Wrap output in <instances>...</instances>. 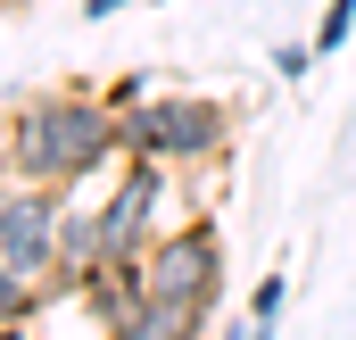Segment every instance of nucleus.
I'll use <instances>...</instances> for the list:
<instances>
[{
  "label": "nucleus",
  "mask_w": 356,
  "mask_h": 340,
  "mask_svg": "<svg viewBox=\"0 0 356 340\" xmlns=\"http://www.w3.org/2000/svg\"><path fill=\"white\" fill-rule=\"evenodd\" d=\"M116 8H133V0H83V17H116Z\"/></svg>",
  "instance_id": "12"
},
{
  "label": "nucleus",
  "mask_w": 356,
  "mask_h": 340,
  "mask_svg": "<svg viewBox=\"0 0 356 340\" xmlns=\"http://www.w3.org/2000/svg\"><path fill=\"white\" fill-rule=\"evenodd\" d=\"M0 141H8V125H0ZM0 199H8V174H0Z\"/></svg>",
  "instance_id": "13"
},
{
  "label": "nucleus",
  "mask_w": 356,
  "mask_h": 340,
  "mask_svg": "<svg viewBox=\"0 0 356 340\" xmlns=\"http://www.w3.org/2000/svg\"><path fill=\"white\" fill-rule=\"evenodd\" d=\"M315 59H323L315 42H282V50H273V75H282V84H298V75H307Z\"/></svg>",
  "instance_id": "10"
},
{
  "label": "nucleus",
  "mask_w": 356,
  "mask_h": 340,
  "mask_svg": "<svg viewBox=\"0 0 356 340\" xmlns=\"http://www.w3.org/2000/svg\"><path fill=\"white\" fill-rule=\"evenodd\" d=\"M282 307H290V274H266V282L249 291V332H273Z\"/></svg>",
  "instance_id": "8"
},
{
  "label": "nucleus",
  "mask_w": 356,
  "mask_h": 340,
  "mask_svg": "<svg viewBox=\"0 0 356 340\" xmlns=\"http://www.w3.org/2000/svg\"><path fill=\"white\" fill-rule=\"evenodd\" d=\"M224 133H232L224 100H199V91H149V100L116 108V141H124V158H166V167H182V158H216Z\"/></svg>",
  "instance_id": "2"
},
{
  "label": "nucleus",
  "mask_w": 356,
  "mask_h": 340,
  "mask_svg": "<svg viewBox=\"0 0 356 340\" xmlns=\"http://www.w3.org/2000/svg\"><path fill=\"white\" fill-rule=\"evenodd\" d=\"M133 100H149V75H124V84L108 91V108H133Z\"/></svg>",
  "instance_id": "11"
},
{
  "label": "nucleus",
  "mask_w": 356,
  "mask_h": 340,
  "mask_svg": "<svg viewBox=\"0 0 356 340\" xmlns=\"http://www.w3.org/2000/svg\"><path fill=\"white\" fill-rule=\"evenodd\" d=\"M356 33V0H332V8H323V25H315V50H323V59H340V42H348Z\"/></svg>",
  "instance_id": "9"
},
{
  "label": "nucleus",
  "mask_w": 356,
  "mask_h": 340,
  "mask_svg": "<svg viewBox=\"0 0 356 340\" xmlns=\"http://www.w3.org/2000/svg\"><path fill=\"white\" fill-rule=\"evenodd\" d=\"M158 208H166V158H124L116 167V191L99 199V233H108V257H141L158 241Z\"/></svg>",
  "instance_id": "5"
},
{
  "label": "nucleus",
  "mask_w": 356,
  "mask_h": 340,
  "mask_svg": "<svg viewBox=\"0 0 356 340\" xmlns=\"http://www.w3.org/2000/svg\"><path fill=\"white\" fill-rule=\"evenodd\" d=\"M42 307H50V274H25V265H8V257H0V332L42 324Z\"/></svg>",
  "instance_id": "7"
},
{
  "label": "nucleus",
  "mask_w": 356,
  "mask_h": 340,
  "mask_svg": "<svg viewBox=\"0 0 356 340\" xmlns=\"http://www.w3.org/2000/svg\"><path fill=\"white\" fill-rule=\"evenodd\" d=\"M58 224H67V183H8L0 199V257L25 274L58 265Z\"/></svg>",
  "instance_id": "4"
},
{
  "label": "nucleus",
  "mask_w": 356,
  "mask_h": 340,
  "mask_svg": "<svg viewBox=\"0 0 356 340\" xmlns=\"http://www.w3.org/2000/svg\"><path fill=\"white\" fill-rule=\"evenodd\" d=\"M8 8H17V0H8Z\"/></svg>",
  "instance_id": "14"
},
{
  "label": "nucleus",
  "mask_w": 356,
  "mask_h": 340,
  "mask_svg": "<svg viewBox=\"0 0 356 340\" xmlns=\"http://www.w3.org/2000/svg\"><path fill=\"white\" fill-rule=\"evenodd\" d=\"M207 316L216 307H199V299H141L133 307V340H191V332H207Z\"/></svg>",
  "instance_id": "6"
},
{
  "label": "nucleus",
  "mask_w": 356,
  "mask_h": 340,
  "mask_svg": "<svg viewBox=\"0 0 356 340\" xmlns=\"http://www.w3.org/2000/svg\"><path fill=\"white\" fill-rule=\"evenodd\" d=\"M124 167L116 141V108L91 91H42L25 108H8V174L17 183H67L83 191L91 174Z\"/></svg>",
  "instance_id": "1"
},
{
  "label": "nucleus",
  "mask_w": 356,
  "mask_h": 340,
  "mask_svg": "<svg viewBox=\"0 0 356 340\" xmlns=\"http://www.w3.org/2000/svg\"><path fill=\"white\" fill-rule=\"evenodd\" d=\"M141 257H149V291H158V299H199V307H216V291H224V241H216L207 216L158 233Z\"/></svg>",
  "instance_id": "3"
}]
</instances>
